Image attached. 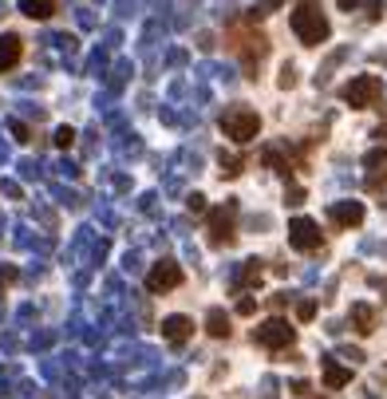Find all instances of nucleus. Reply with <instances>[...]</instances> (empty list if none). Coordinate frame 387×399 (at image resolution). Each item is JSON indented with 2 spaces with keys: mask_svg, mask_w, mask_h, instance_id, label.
Returning <instances> with one entry per match:
<instances>
[{
  "mask_svg": "<svg viewBox=\"0 0 387 399\" xmlns=\"http://www.w3.org/2000/svg\"><path fill=\"white\" fill-rule=\"evenodd\" d=\"M296 83V76H292V67H285V76H281V87H292Z\"/></svg>",
  "mask_w": 387,
  "mask_h": 399,
  "instance_id": "nucleus-27",
  "label": "nucleus"
},
{
  "mask_svg": "<svg viewBox=\"0 0 387 399\" xmlns=\"http://www.w3.org/2000/svg\"><path fill=\"white\" fill-rule=\"evenodd\" d=\"M364 166H368V186H371V190H379V186L387 182V150H384V146L368 150Z\"/></svg>",
  "mask_w": 387,
  "mask_h": 399,
  "instance_id": "nucleus-10",
  "label": "nucleus"
},
{
  "mask_svg": "<svg viewBox=\"0 0 387 399\" xmlns=\"http://www.w3.org/2000/svg\"><path fill=\"white\" fill-rule=\"evenodd\" d=\"M328 222L336 229H355L364 222V202H332L328 206Z\"/></svg>",
  "mask_w": 387,
  "mask_h": 399,
  "instance_id": "nucleus-9",
  "label": "nucleus"
},
{
  "mask_svg": "<svg viewBox=\"0 0 387 399\" xmlns=\"http://www.w3.org/2000/svg\"><path fill=\"white\" fill-rule=\"evenodd\" d=\"M186 206H190L194 214H206V198H202V194H190V202H186Z\"/></svg>",
  "mask_w": 387,
  "mask_h": 399,
  "instance_id": "nucleus-23",
  "label": "nucleus"
},
{
  "mask_svg": "<svg viewBox=\"0 0 387 399\" xmlns=\"http://www.w3.org/2000/svg\"><path fill=\"white\" fill-rule=\"evenodd\" d=\"M292 32H296V40H301L305 48H320L324 40L332 36V24H328V16L320 12L316 0H301V4L292 8Z\"/></svg>",
  "mask_w": 387,
  "mask_h": 399,
  "instance_id": "nucleus-1",
  "label": "nucleus"
},
{
  "mask_svg": "<svg viewBox=\"0 0 387 399\" xmlns=\"http://www.w3.org/2000/svg\"><path fill=\"white\" fill-rule=\"evenodd\" d=\"M265 166H273V170H277L281 178H289V174H292V166H289L285 159H281L277 150H265Z\"/></svg>",
  "mask_w": 387,
  "mask_h": 399,
  "instance_id": "nucleus-18",
  "label": "nucleus"
},
{
  "mask_svg": "<svg viewBox=\"0 0 387 399\" xmlns=\"http://www.w3.org/2000/svg\"><path fill=\"white\" fill-rule=\"evenodd\" d=\"M12 135H16L20 143H28V127H24V123H12Z\"/></svg>",
  "mask_w": 387,
  "mask_h": 399,
  "instance_id": "nucleus-25",
  "label": "nucleus"
},
{
  "mask_svg": "<svg viewBox=\"0 0 387 399\" xmlns=\"http://www.w3.org/2000/svg\"><path fill=\"white\" fill-rule=\"evenodd\" d=\"M20 273L12 269V265H4V269H0V285H12V281H16Z\"/></svg>",
  "mask_w": 387,
  "mask_h": 399,
  "instance_id": "nucleus-24",
  "label": "nucleus"
},
{
  "mask_svg": "<svg viewBox=\"0 0 387 399\" xmlns=\"http://www.w3.org/2000/svg\"><path fill=\"white\" fill-rule=\"evenodd\" d=\"M71 143H75V130H71V127H60V130H56V146H60V150H67Z\"/></svg>",
  "mask_w": 387,
  "mask_h": 399,
  "instance_id": "nucleus-20",
  "label": "nucleus"
},
{
  "mask_svg": "<svg viewBox=\"0 0 387 399\" xmlns=\"http://www.w3.org/2000/svg\"><path fill=\"white\" fill-rule=\"evenodd\" d=\"M261 285V261H245V269H242V281H237V288H253Z\"/></svg>",
  "mask_w": 387,
  "mask_h": 399,
  "instance_id": "nucleus-17",
  "label": "nucleus"
},
{
  "mask_svg": "<svg viewBox=\"0 0 387 399\" xmlns=\"http://www.w3.org/2000/svg\"><path fill=\"white\" fill-rule=\"evenodd\" d=\"M379 95H384L379 76H355V80H348L340 87V99H344L348 107H360V111H364V107H375Z\"/></svg>",
  "mask_w": 387,
  "mask_h": 399,
  "instance_id": "nucleus-4",
  "label": "nucleus"
},
{
  "mask_svg": "<svg viewBox=\"0 0 387 399\" xmlns=\"http://www.w3.org/2000/svg\"><path fill=\"white\" fill-rule=\"evenodd\" d=\"M233 229H237V202H226V206L210 209V218H206L210 245H229L233 241Z\"/></svg>",
  "mask_w": 387,
  "mask_h": 399,
  "instance_id": "nucleus-6",
  "label": "nucleus"
},
{
  "mask_svg": "<svg viewBox=\"0 0 387 399\" xmlns=\"http://www.w3.org/2000/svg\"><path fill=\"white\" fill-rule=\"evenodd\" d=\"M312 317H316V304H312V301L296 304V320H312Z\"/></svg>",
  "mask_w": 387,
  "mask_h": 399,
  "instance_id": "nucleus-22",
  "label": "nucleus"
},
{
  "mask_svg": "<svg viewBox=\"0 0 387 399\" xmlns=\"http://www.w3.org/2000/svg\"><path fill=\"white\" fill-rule=\"evenodd\" d=\"M253 340H257L261 348L281 352V348H289L292 340H296V328H292L285 317H269L261 328H253Z\"/></svg>",
  "mask_w": 387,
  "mask_h": 399,
  "instance_id": "nucleus-5",
  "label": "nucleus"
},
{
  "mask_svg": "<svg viewBox=\"0 0 387 399\" xmlns=\"http://www.w3.org/2000/svg\"><path fill=\"white\" fill-rule=\"evenodd\" d=\"M226 44H229V52H237V56H242L245 71H253V67L261 64V56L269 52V40H265V36H261V32H245L242 36V28H237V24L226 32Z\"/></svg>",
  "mask_w": 387,
  "mask_h": 399,
  "instance_id": "nucleus-3",
  "label": "nucleus"
},
{
  "mask_svg": "<svg viewBox=\"0 0 387 399\" xmlns=\"http://www.w3.org/2000/svg\"><path fill=\"white\" fill-rule=\"evenodd\" d=\"M368 16H371V20L379 16V0H368Z\"/></svg>",
  "mask_w": 387,
  "mask_h": 399,
  "instance_id": "nucleus-28",
  "label": "nucleus"
},
{
  "mask_svg": "<svg viewBox=\"0 0 387 399\" xmlns=\"http://www.w3.org/2000/svg\"><path fill=\"white\" fill-rule=\"evenodd\" d=\"M20 56H24V40L20 36H0V71H8V67L20 64Z\"/></svg>",
  "mask_w": 387,
  "mask_h": 399,
  "instance_id": "nucleus-12",
  "label": "nucleus"
},
{
  "mask_svg": "<svg viewBox=\"0 0 387 399\" xmlns=\"http://www.w3.org/2000/svg\"><path fill=\"white\" fill-rule=\"evenodd\" d=\"M352 328L360 336L375 332V308H371V304H352Z\"/></svg>",
  "mask_w": 387,
  "mask_h": 399,
  "instance_id": "nucleus-13",
  "label": "nucleus"
},
{
  "mask_svg": "<svg viewBox=\"0 0 387 399\" xmlns=\"http://www.w3.org/2000/svg\"><path fill=\"white\" fill-rule=\"evenodd\" d=\"M253 312H257V301L253 297H242L237 301V317H253Z\"/></svg>",
  "mask_w": 387,
  "mask_h": 399,
  "instance_id": "nucleus-21",
  "label": "nucleus"
},
{
  "mask_svg": "<svg viewBox=\"0 0 387 399\" xmlns=\"http://www.w3.org/2000/svg\"><path fill=\"white\" fill-rule=\"evenodd\" d=\"M162 336L170 344H186L194 336V320L190 317H162Z\"/></svg>",
  "mask_w": 387,
  "mask_h": 399,
  "instance_id": "nucleus-11",
  "label": "nucleus"
},
{
  "mask_svg": "<svg viewBox=\"0 0 387 399\" xmlns=\"http://www.w3.org/2000/svg\"><path fill=\"white\" fill-rule=\"evenodd\" d=\"M320 241H324V233H320V225L312 222V218H292L289 222V245L296 249V253H316Z\"/></svg>",
  "mask_w": 387,
  "mask_h": 399,
  "instance_id": "nucleus-7",
  "label": "nucleus"
},
{
  "mask_svg": "<svg viewBox=\"0 0 387 399\" xmlns=\"http://www.w3.org/2000/svg\"><path fill=\"white\" fill-rule=\"evenodd\" d=\"M242 166H245L242 159H233V155H222V174H226V178H237V174H242Z\"/></svg>",
  "mask_w": 387,
  "mask_h": 399,
  "instance_id": "nucleus-19",
  "label": "nucleus"
},
{
  "mask_svg": "<svg viewBox=\"0 0 387 399\" xmlns=\"http://www.w3.org/2000/svg\"><path fill=\"white\" fill-rule=\"evenodd\" d=\"M218 127H222V135H226V139H233L237 146H245V143H253V139H257L261 115L249 111V107H229V111H222Z\"/></svg>",
  "mask_w": 387,
  "mask_h": 399,
  "instance_id": "nucleus-2",
  "label": "nucleus"
},
{
  "mask_svg": "<svg viewBox=\"0 0 387 399\" xmlns=\"http://www.w3.org/2000/svg\"><path fill=\"white\" fill-rule=\"evenodd\" d=\"M301 198H305V190H301V186H292V190H289V206H301Z\"/></svg>",
  "mask_w": 387,
  "mask_h": 399,
  "instance_id": "nucleus-26",
  "label": "nucleus"
},
{
  "mask_svg": "<svg viewBox=\"0 0 387 399\" xmlns=\"http://www.w3.org/2000/svg\"><path fill=\"white\" fill-rule=\"evenodd\" d=\"M352 383V367H340V364H324V387L328 391H340V387H348Z\"/></svg>",
  "mask_w": 387,
  "mask_h": 399,
  "instance_id": "nucleus-15",
  "label": "nucleus"
},
{
  "mask_svg": "<svg viewBox=\"0 0 387 399\" xmlns=\"http://www.w3.org/2000/svg\"><path fill=\"white\" fill-rule=\"evenodd\" d=\"M206 332H210L213 340H226V336L233 332V328H229V312H226V308H210V312H206Z\"/></svg>",
  "mask_w": 387,
  "mask_h": 399,
  "instance_id": "nucleus-14",
  "label": "nucleus"
},
{
  "mask_svg": "<svg viewBox=\"0 0 387 399\" xmlns=\"http://www.w3.org/2000/svg\"><path fill=\"white\" fill-rule=\"evenodd\" d=\"M20 12L32 20H48L56 12V0H20Z\"/></svg>",
  "mask_w": 387,
  "mask_h": 399,
  "instance_id": "nucleus-16",
  "label": "nucleus"
},
{
  "mask_svg": "<svg viewBox=\"0 0 387 399\" xmlns=\"http://www.w3.org/2000/svg\"><path fill=\"white\" fill-rule=\"evenodd\" d=\"M340 8H344V12H352V8H355V0H340Z\"/></svg>",
  "mask_w": 387,
  "mask_h": 399,
  "instance_id": "nucleus-29",
  "label": "nucleus"
},
{
  "mask_svg": "<svg viewBox=\"0 0 387 399\" xmlns=\"http://www.w3.org/2000/svg\"><path fill=\"white\" fill-rule=\"evenodd\" d=\"M178 285H182V265H174V261H159L154 269L146 273V288L150 293H170Z\"/></svg>",
  "mask_w": 387,
  "mask_h": 399,
  "instance_id": "nucleus-8",
  "label": "nucleus"
}]
</instances>
